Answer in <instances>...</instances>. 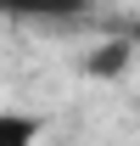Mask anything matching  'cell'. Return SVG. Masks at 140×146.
Wrapping results in <instances>:
<instances>
[{
  "label": "cell",
  "mask_w": 140,
  "mask_h": 146,
  "mask_svg": "<svg viewBox=\"0 0 140 146\" xmlns=\"http://www.w3.org/2000/svg\"><path fill=\"white\" fill-rule=\"evenodd\" d=\"M90 0H0V17H22V23H45V17H79Z\"/></svg>",
  "instance_id": "obj_1"
},
{
  "label": "cell",
  "mask_w": 140,
  "mask_h": 146,
  "mask_svg": "<svg viewBox=\"0 0 140 146\" xmlns=\"http://www.w3.org/2000/svg\"><path fill=\"white\" fill-rule=\"evenodd\" d=\"M129 56H135L129 39H106V45H95V51L84 56V73L90 79H118V73L129 68Z\"/></svg>",
  "instance_id": "obj_2"
},
{
  "label": "cell",
  "mask_w": 140,
  "mask_h": 146,
  "mask_svg": "<svg viewBox=\"0 0 140 146\" xmlns=\"http://www.w3.org/2000/svg\"><path fill=\"white\" fill-rule=\"evenodd\" d=\"M39 118H28V112H0V141L6 146H22V141H39Z\"/></svg>",
  "instance_id": "obj_3"
}]
</instances>
